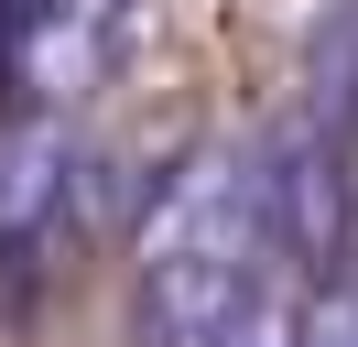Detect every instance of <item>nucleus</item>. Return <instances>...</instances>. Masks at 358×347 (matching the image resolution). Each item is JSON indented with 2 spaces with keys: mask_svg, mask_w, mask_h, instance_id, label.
<instances>
[{
  "mask_svg": "<svg viewBox=\"0 0 358 347\" xmlns=\"http://www.w3.org/2000/svg\"><path fill=\"white\" fill-rule=\"evenodd\" d=\"M228 347H304V293H293V282L271 271V293L239 315V337H228Z\"/></svg>",
  "mask_w": 358,
  "mask_h": 347,
  "instance_id": "nucleus-7",
  "label": "nucleus"
},
{
  "mask_svg": "<svg viewBox=\"0 0 358 347\" xmlns=\"http://www.w3.org/2000/svg\"><path fill=\"white\" fill-rule=\"evenodd\" d=\"M0 65H11V0H0Z\"/></svg>",
  "mask_w": 358,
  "mask_h": 347,
  "instance_id": "nucleus-8",
  "label": "nucleus"
},
{
  "mask_svg": "<svg viewBox=\"0 0 358 347\" xmlns=\"http://www.w3.org/2000/svg\"><path fill=\"white\" fill-rule=\"evenodd\" d=\"M76 185H87V152H76L66 108H33V120L0 130V260H33L55 250Z\"/></svg>",
  "mask_w": 358,
  "mask_h": 347,
  "instance_id": "nucleus-4",
  "label": "nucleus"
},
{
  "mask_svg": "<svg viewBox=\"0 0 358 347\" xmlns=\"http://www.w3.org/2000/svg\"><path fill=\"white\" fill-rule=\"evenodd\" d=\"M141 43V0H11V65L33 108H76L131 65Z\"/></svg>",
  "mask_w": 358,
  "mask_h": 347,
  "instance_id": "nucleus-2",
  "label": "nucleus"
},
{
  "mask_svg": "<svg viewBox=\"0 0 358 347\" xmlns=\"http://www.w3.org/2000/svg\"><path fill=\"white\" fill-rule=\"evenodd\" d=\"M271 271L293 260L271 239L261 152H185V174L141 217V347H228Z\"/></svg>",
  "mask_w": 358,
  "mask_h": 347,
  "instance_id": "nucleus-1",
  "label": "nucleus"
},
{
  "mask_svg": "<svg viewBox=\"0 0 358 347\" xmlns=\"http://www.w3.org/2000/svg\"><path fill=\"white\" fill-rule=\"evenodd\" d=\"M304 120H326L336 141H358V0H336L326 33H315V87H304Z\"/></svg>",
  "mask_w": 358,
  "mask_h": 347,
  "instance_id": "nucleus-5",
  "label": "nucleus"
},
{
  "mask_svg": "<svg viewBox=\"0 0 358 347\" xmlns=\"http://www.w3.org/2000/svg\"><path fill=\"white\" fill-rule=\"evenodd\" d=\"M304 347H358V260L315 271V293H304Z\"/></svg>",
  "mask_w": 358,
  "mask_h": 347,
  "instance_id": "nucleus-6",
  "label": "nucleus"
},
{
  "mask_svg": "<svg viewBox=\"0 0 358 347\" xmlns=\"http://www.w3.org/2000/svg\"><path fill=\"white\" fill-rule=\"evenodd\" d=\"M261 195H271V239H282L293 271H336V260H348V141H336L326 120L271 130Z\"/></svg>",
  "mask_w": 358,
  "mask_h": 347,
  "instance_id": "nucleus-3",
  "label": "nucleus"
}]
</instances>
